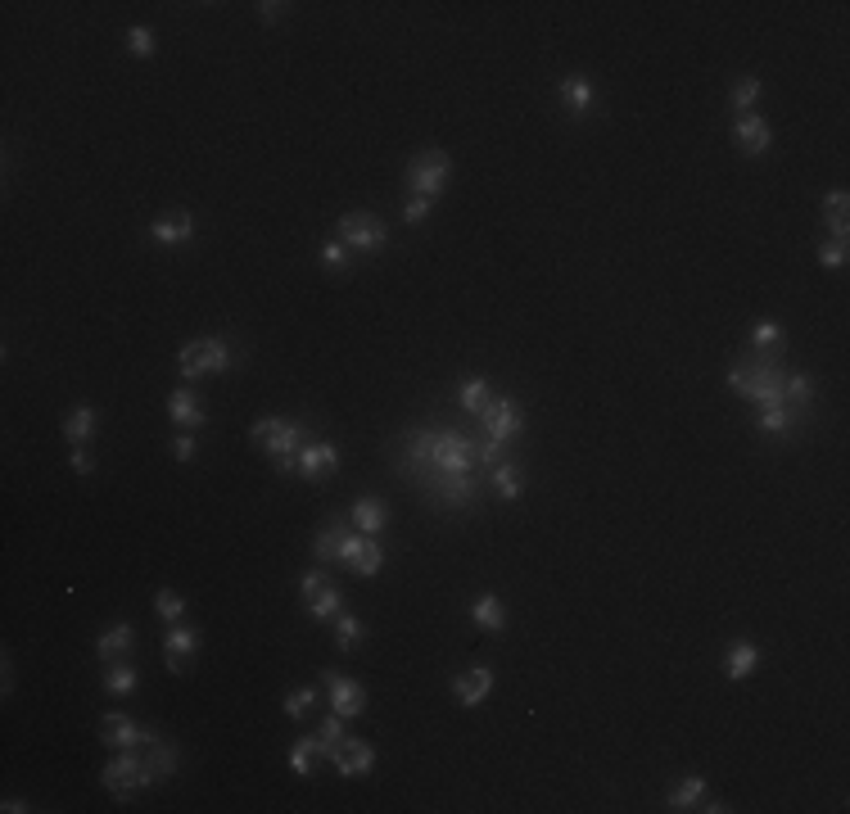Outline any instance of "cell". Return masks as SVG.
Wrapping results in <instances>:
<instances>
[{"mask_svg": "<svg viewBox=\"0 0 850 814\" xmlns=\"http://www.w3.org/2000/svg\"><path fill=\"white\" fill-rule=\"evenodd\" d=\"M353 525L344 521V516H335L331 525H322V530L312 534V557H317V566H340V548H344V534H349Z\"/></svg>", "mask_w": 850, "mask_h": 814, "instance_id": "23", "label": "cell"}, {"mask_svg": "<svg viewBox=\"0 0 850 814\" xmlns=\"http://www.w3.org/2000/svg\"><path fill=\"white\" fill-rule=\"evenodd\" d=\"M756 100H760V77L756 73L737 77V82L728 86V105H733V114H751V109H756Z\"/></svg>", "mask_w": 850, "mask_h": 814, "instance_id": "37", "label": "cell"}, {"mask_svg": "<svg viewBox=\"0 0 850 814\" xmlns=\"http://www.w3.org/2000/svg\"><path fill=\"white\" fill-rule=\"evenodd\" d=\"M299 602H303V611H308L317 625L322 620H335L340 616V588H335V579L326 575V566H312V570H303V579H299Z\"/></svg>", "mask_w": 850, "mask_h": 814, "instance_id": "9", "label": "cell"}, {"mask_svg": "<svg viewBox=\"0 0 850 814\" xmlns=\"http://www.w3.org/2000/svg\"><path fill=\"white\" fill-rule=\"evenodd\" d=\"M95 430H100V412H95L91 403H77L73 412L64 417V439L73 448H86L95 439Z\"/></svg>", "mask_w": 850, "mask_h": 814, "instance_id": "28", "label": "cell"}, {"mask_svg": "<svg viewBox=\"0 0 850 814\" xmlns=\"http://www.w3.org/2000/svg\"><path fill=\"white\" fill-rule=\"evenodd\" d=\"M322 760H326L322 738H299V742L290 747V774H294V778H308L312 769L322 765Z\"/></svg>", "mask_w": 850, "mask_h": 814, "instance_id": "32", "label": "cell"}, {"mask_svg": "<svg viewBox=\"0 0 850 814\" xmlns=\"http://www.w3.org/2000/svg\"><path fill=\"white\" fill-rule=\"evenodd\" d=\"M349 263H353V254L344 249V240H326V245H322V267H326V272H349Z\"/></svg>", "mask_w": 850, "mask_h": 814, "instance_id": "43", "label": "cell"}, {"mask_svg": "<svg viewBox=\"0 0 850 814\" xmlns=\"http://www.w3.org/2000/svg\"><path fill=\"white\" fill-rule=\"evenodd\" d=\"M95 738L114 751H136L154 738V729H141L132 715H123V710H109V715H100V724H95Z\"/></svg>", "mask_w": 850, "mask_h": 814, "instance_id": "12", "label": "cell"}, {"mask_svg": "<svg viewBox=\"0 0 850 814\" xmlns=\"http://www.w3.org/2000/svg\"><path fill=\"white\" fill-rule=\"evenodd\" d=\"M154 611H159L163 625H177V620H186V597L172 593V588H159L154 593Z\"/></svg>", "mask_w": 850, "mask_h": 814, "instance_id": "40", "label": "cell"}, {"mask_svg": "<svg viewBox=\"0 0 850 814\" xmlns=\"http://www.w3.org/2000/svg\"><path fill=\"white\" fill-rule=\"evenodd\" d=\"M177 367L186 380H199V376H222V371L231 367V349L222 335H199V340H190L186 349L177 353Z\"/></svg>", "mask_w": 850, "mask_h": 814, "instance_id": "6", "label": "cell"}, {"mask_svg": "<svg viewBox=\"0 0 850 814\" xmlns=\"http://www.w3.org/2000/svg\"><path fill=\"white\" fill-rule=\"evenodd\" d=\"M493 683H498V679H493L489 665H475V670H462V674L453 679V697H457V706L475 710V706H480V701L493 692Z\"/></svg>", "mask_w": 850, "mask_h": 814, "instance_id": "20", "label": "cell"}, {"mask_svg": "<svg viewBox=\"0 0 850 814\" xmlns=\"http://www.w3.org/2000/svg\"><path fill=\"white\" fill-rule=\"evenodd\" d=\"M326 760L335 765L340 778H367L371 765H376V751H371V742H362V738H344Z\"/></svg>", "mask_w": 850, "mask_h": 814, "instance_id": "16", "label": "cell"}, {"mask_svg": "<svg viewBox=\"0 0 850 814\" xmlns=\"http://www.w3.org/2000/svg\"><path fill=\"white\" fill-rule=\"evenodd\" d=\"M810 421V412H801V407H787V403H778V407H760L756 412V430L760 435H774V439H792L796 430Z\"/></svg>", "mask_w": 850, "mask_h": 814, "instance_id": "18", "label": "cell"}, {"mask_svg": "<svg viewBox=\"0 0 850 814\" xmlns=\"http://www.w3.org/2000/svg\"><path fill=\"white\" fill-rule=\"evenodd\" d=\"M285 14H290L285 0H263V5H258V19L263 23H276V19H285Z\"/></svg>", "mask_w": 850, "mask_h": 814, "instance_id": "49", "label": "cell"}, {"mask_svg": "<svg viewBox=\"0 0 850 814\" xmlns=\"http://www.w3.org/2000/svg\"><path fill=\"white\" fill-rule=\"evenodd\" d=\"M561 105H566L570 118H584L588 109H593V82H588L584 73L561 77Z\"/></svg>", "mask_w": 850, "mask_h": 814, "instance_id": "29", "label": "cell"}, {"mask_svg": "<svg viewBox=\"0 0 850 814\" xmlns=\"http://www.w3.org/2000/svg\"><path fill=\"white\" fill-rule=\"evenodd\" d=\"M430 213H435V199H407V209H403V222L407 227H421L425 218H430Z\"/></svg>", "mask_w": 850, "mask_h": 814, "instance_id": "46", "label": "cell"}, {"mask_svg": "<svg viewBox=\"0 0 850 814\" xmlns=\"http://www.w3.org/2000/svg\"><path fill=\"white\" fill-rule=\"evenodd\" d=\"M100 688H104V697H132V692L141 688V670L132 665V656H127V661H104Z\"/></svg>", "mask_w": 850, "mask_h": 814, "instance_id": "24", "label": "cell"}, {"mask_svg": "<svg viewBox=\"0 0 850 814\" xmlns=\"http://www.w3.org/2000/svg\"><path fill=\"white\" fill-rule=\"evenodd\" d=\"M177 747L172 742H163L159 733H154L150 742H145V765H150V774H154V783H163V778H172L177 774Z\"/></svg>", "mask_w": 850, "mask_h": 814, "instance_id": "31", "label": "cell"}, {"mask_svg": "<svg viewBox=\"0 0 850 814\" xmlns=\"http://www.w3.org/2000/svg\"><path fill=\"white\" fill-rule=\"evenodd\" d=\"M68 466H73V475H91V471H95L91 444H86V448H73V457H68Z\"/></svg>", "mask_w": 850, "mask_h": 814, "instance_id": "47", "label": "cell"}, {"mask_svg": "<svg viewBox=\"0 0 850 814\" xmlns=\"http://www.w3.org/2000/svg\"><path fill=\"white\" fill-rule=\"evenodd\" d=\"M308 439H312L308 426H303V421H290V417H263V421H254V430H249V444L263 448L281 475H294L299 448L308 444Z\"/></svg>", "mask_w": 850, "mask_h": 814, "instance_id": "2", "label": "cell"}, {"mask_svg": "<svg viewBox=\"0 0 850 814\" xmlns=\"http://www.w3.org/2000/svg\"><path fill=\"white\" fill-rule=\"evenodd\" d=\"M362 638H367V625H362L358 616H349V611H340V616H335V647H340V652H353Z\"/></svg>", "mask_w": 850, "mask_h": 814, "instance_id": "38", "label": "cell"}, {"mask_svg": "<svg viewBox=\"0 0 850 814\" xmlns=\"http://www.w3.org/2000/svg\"><path fill=\"white\" fill-rule=\"evenodd\" d=\"M480 430H484V439H489V444L507 448L511 439H520V435H525V412H520V403H516V398H507V394H493V403L480 412Z\"/></svg>", "mask_w": 850, "mask_h": 814, "instance_id": "10", "label": "cell"}, {"mask_svg": "<svg viewBox=\"0 0 850 814\" xmlns=\"http://www.w3.org/2000/svg\"><path fill=\"white\" fill-rule=\"evenodd\" d=\"M340 566L358 579H371V575H380V566H385V548H380L371 534L349 530L344 534V548H340Z\"/></svg>", "mask_w": 850, "mask_h": 814, "instance_id": "11", "label": "cell"}, {"mask_svg": "<svg viewBox=\"0 0 850 814\" xmlns=\"http://www.w3.org/2000/svg\"><path fill=\"white\" fill-rule=\"evenodd\" d=\"M819 263L828 267V272H841V267L850 263V245L846 240H819Z\"/></svg>", "mask_w": 850, "mask_h": 814, "instance_id": "42", "label": "cell"}, {"mask_svg": "<svg viewBox=\"0 0 850 814\" xmlns=\"http://www.w3.org/2000/svg\"><path fill=\"white\" fill-rule=\"evenodd\" d=\"M475 466H480V457H475V439L462 435V430H435V439H430V453H425L421 466H407V480L421 471H448V475H471Z\"/></svg>", "mask_w": 850, "mask_h": 814, "instance_id": "3", "label": "cell"}, {"mask_svg": "<svg viewBox=\"0 0 850 814\" xmlns=\"http://www.w3.org/2000/svg\"><path fill=\"white\" fill-rule=\"evenodd\" d=\"M132 652H136V629L127 625V620H114V625L95 638V656H100V661H127Z\"/></svg>", "mask_w": 850, "mask_h": 814, "instance_id": "21", "label": "cell"}, {"mask_svg": "<svg viewBox=\"0 0 850 814\" xmlns=\"http://www.w3.org/2000/svg\"><path fill=\"white\" fill-rule=\"evenodd\" d=\"M127 55H132V59H150L154 55V32L141 28V23H136V28H127Z\"/></svg>", "mask_w": 850, "mask_h": 814, "instance_id": "44", "label": "cell"}, {"mask_svg": "<svg viewBox=\"0 0 850 814\" xmlns=\"http://www.w3.org/2000/svg\"><path fill=\"white\" fill-rule=\"evenodd\" d=\"M412 484H416L421 493H430V498H435L439 507H475V498H480V484H475L471 475L421 471V475H412Z\"/></svg>", "mask_w": 850, "mask_h": 814, "instance_id": "8", "label": "cell"}, {"mask_svg": "<svg viewBox=\"0 0 850 814\" xmlns=\"http://www.w3.org/2000/svg\"><path fill=\"white\" fill-rule=\"evenodd\" d=\"M819 218H823V227L832 231V240L850 236V195H846V190H828V195H823Z\"/></svg>", "mask_w": 850, "mask_h": 814, "instance_id": "27", "label": "cell"}, {"mask_svg": "<svg viewBox=\"0 0 850 814\" xmlns=\"http://www.w3.org/2000/svg\"><path fill=\"white\" fill-rule=\"evenodd\" d=\"M199 647H204V634H199L195 625H186V620H177V625H168V634H163V665H168L172 674H186L190 661L199 656Z\"/></svg>", "mask_w": 850, "mask_h": 814, "instance_id": "14", "label": "cell"}, {"mask_svg": "<svg viewBox=\"0 0 850 814\" xmlns=\"http://www.w3.org/2000/svg\"><path fill=\"white\" fill-rule=\"evenodd\" d=\"M701 796H706V778H679V783L670 787V796H665V805H670V810H697V801Z\"/></svg>", "mask_w": 850, "mask_h": 814, "instance_id": "36", "label": "cell"}, {"mask_svg": "<svg viewBox=\"0 0 850 814\" xmlns=\"http://www.w3.org/2000/svg\"><path fill=\"white\" fill-rule=\"evenodd\" d=\"M168 417H172V426H181V430L208 426V412H204V403H199V394L190 385H177L168 394Z\"/></svg>", "mask_w": 850, "mask_h": 814, "instance_id": "19", "label": "cell"}, {"mask_svg": "<svg viewBox=\"0 0 850 814\" xmlns=\"http://www.w3.org/2000/svg\"><path fill=\"white\" fill-rule=\"evenodd\" d=\"M448 177H453V159H448L444 150H416L412 163H407V190H412L416 199H439L448 186Z\"/></svg>", "mask_w": 850, "mask_h": 814, "instance_id": "5", "label": "cell"}, {"mask_svg": "<svg viewBox=\"0 0 850 814\" xmlns=\"http://www.w3.org/2000/svg\"><path fill=\"white\" fill-rule=\"evenodd\" d=\"M733 145L742 154H751V159H760V154L774 145V132H769V123L756 114V109H751V114H737L733 118Z\"/></svg>", "mask_w": 850, "mask_h": 814, "instance_id": "17", "label": "cell"}, {"mask_svg": "<svg viewBox=\"0 0 850 814\" xmlns=\"http://www.w3.org/2000/svg\"><path fill=\"white\" fill-rule=\"evenodd\" d=\"M312 706H317V688H294V692H285V697H281V710L290 715V720H303Z\"/></svg>", "mask_w": 850, "mask_h": 814, "instance_id": "41", "label": "cell"}, {"mask_svg": "<svg viewBox=\"0 0 850 814\" xmlns=\"http://www.w3.org/2000/svg\"><path fill=\"white\" fill-rule=\"evenodd\" d=\"M471 620L484 634H502V629H507V606L498 602V593H480L471 602Z\"/></svg>", "mask_w": 850, "mask_h": 814, "instance_id": "30", "label": "cell"}, {"mask_svg": "<svg viewBox=\"0 0 850 814\" xmlns=\"http://www.w3.org/2000/svg\"><path fill=\"white\" fill-rule=\"evenodd\" d=\"M195 444H199V439L190 435V430H186V435H177V439H172V457H177V462H190V457H195Z\"/></svg>", "mask_w": 850, "mask_h": 814, "instance_id": "48", "label": "cell"}, {"mask_svg": "<svg viewBox=\"0 0 850 814\" xmlns=\"http://www.w3.org/2000/svg\"><path fill=\"white\" fill-rule=\"evenodd\" d=\"M814 380L805 376V371H787V380H783V403L787 407H801V412H814Z\"/></svg>", "mask_w": 850, "mask_h": 814, "instance_id": "33", "label": "cell"}, {"mask_svg": "<svg viewBox=\"0 0 850 814\" xmlns=\"http://www.w3.org/2000/svg\"><path fill=\"white\" fill-rule=\"evenodd\" d=\"M724 380L737 398H747L756 407H778L787 380V344L783 349H747L742 358L728 362Z\"/></svg>", "mask_w": 850, "mask_h": 814, "instance_id": "1", "label": "cell"}, {"mask_svg": "<svg viewBox=\"0 0 850 814\" xmlns=\"http://www.w3.org/2000/svg\"><path fill=\"white\" fill-rule=\"evenodd\" d=\"M335 471H340V448H335L331 439H308V444L299 448V466H294V475H299V480L326 484Z\"/></svg>", "mask_w": 850, "mask_h": 814, "instance_id": "13", "label": "cell"}, {"mask_svg": "<svg viewBox=\"0 0 850 814\" xmlns=\"http://www.w3.org/2000/svg\"><path fill=\"white\" fill-rule=\"evenodd\" d=\"M756 670H760V647L751 643V638H737V643L724 652V674L733 683H742V679H751Z\"/></svg>", "mask_w": 850, "mask_h": 814, "instance_id": "26", "label": "cell"}, {"mask_svg": "<svg viewBox=\"0 0 850 814\" xmlns=\"http://www.w3.org/2000/svg\"><path fill=\"white\" fill-rule=\"evenodd\" d=\"M317 738H322L326 756H331V751L340 747L344 738H349V733H344V720H340V715H335V710H331V715H326V720H322V729H317Z\"/></svg>", "mask_w": 850, "mask_h": 814, "instance_id": "45", "label": "cell"}, {"mask_svg": "<svg viewBox=\"0 0 850 814\" xmlns=\"http://www.w3.org/2000/svg\"><path fill=\"white\" fill-rule=\"evenodd\" d=\"M349 516H353V530L371 534V539H376V534L389 525V507H385V498H376V493H362V498L353 502Z\"/></svg>", "mask_w": 850, "mask_h": 814, "instance_id": "25", "label": "cell"}, {"mask_svg": "<svg viewBox=\"0 0 850 814\" xmlns=\"http://www.w3.org/2000/svg\"><path fill=\"white\" fill-rule=\"evenodd\" d=\"M457 403L466 407V412H471V417H480L484 407L493 403V385L484 376H471V380H462V385H457Z\"/></svg>", "mask_w": 850, "mask_h": 814, "instance_id": "34", "label": "cell"}, {"mask_svg": "<svg viewBox=\"0 0 850 814\" xmlns=\"http://www.w3.org/2000/svg\"><path fill=\"white\" fill-rule=\"evenodd\" d=\"M489 480H493V493H498L502 502H516L520 493H525V480H520V466L516 462H498L489 471Z\"/></svg>", "mask_w": 850, "mask_h": 814, "instance_id": "35", "label": "cell"}, {"mask_svg": "<svg viewBox=\"0 0 850 814\" xmlns=\"http://www.w3.org/2000/svg\"><path fill=\"white\" fill-rule=\"evenodd\" d=\"M190 236H195V218L186 209H168L150 222V240H159V245H186Z\"/></svg>", "mask_w": 850, "mask_h": 814, "instance_id": "22", "label": "cell"}, {"mask_svg": "<svg viewBox=\"0 0 850 814\" xmlns=\"http://www.w3.org/2000/svg\"><path fill=\"white\" fill-rule=\"evenodd\" d=\"M697 810H701V814H724L728 805H719V801H710V796H701V801H697Z\"/></svg>", "mask_w": 850, "mask_h": 814, "instance_id": "50", "label": "cell"}, {"mask_svg": "<svg viewBox=\"0 0 850 814\" xmlns=\"http://www.w3.org/2000/svg\"><path fill=\"white\" fill-rule=\"evenodd\" d=\"M787 344V335H783V326L778 322H751V335H747V349H783Z\"/></svg>", "mask_w": 850, "mask_h": 814, "instance_id": "39", "label": "cell"}, {"mask_svg": "<svg viewBox=\"0 0 850 814\" xmlns=\"http://www.w3.org/2000/svg\"><path fill=\"white\" fill-rule=\"evenodd\" d=\"M322 683H326V701H331V710L340 715V720H358L362 710H367V688H362L358 679L326 670Z\"/></svg>", "mask_w": 850, "mask_h": 814, "instance_id": "15", "label": "cell"}, {"mask_svg": "<svg viewBox=\"0 0 850 814\" xmlns=\"http://www.w3.org/2000/svg\"><path fill=\"white\" fill-rule=\"evenodd\" d=\"M335 240H344L349 254H380V249L389 245V227L376 218V213L353 209L335 222Z\"/></svg>", "mask_w": 850, "mask_h": 814, "instance_id": "7", "label": "cell"}, {"mask_svg": "<svg viewBox=\"0 0 850 814\" xmlns=\"http://www.w3.org/2000/svg\"><path fill=\"white\" fill-rule=\"evenodd\" d=\"M100 787L114 796V801H132L136 792L154 787V774H150V765H145V756H136V751H118V756L100 769Z\"/></svg>", "mask_w": 850, "mask_h": 814, "instance_id": "4", "label": "cell"}]
</instances>
